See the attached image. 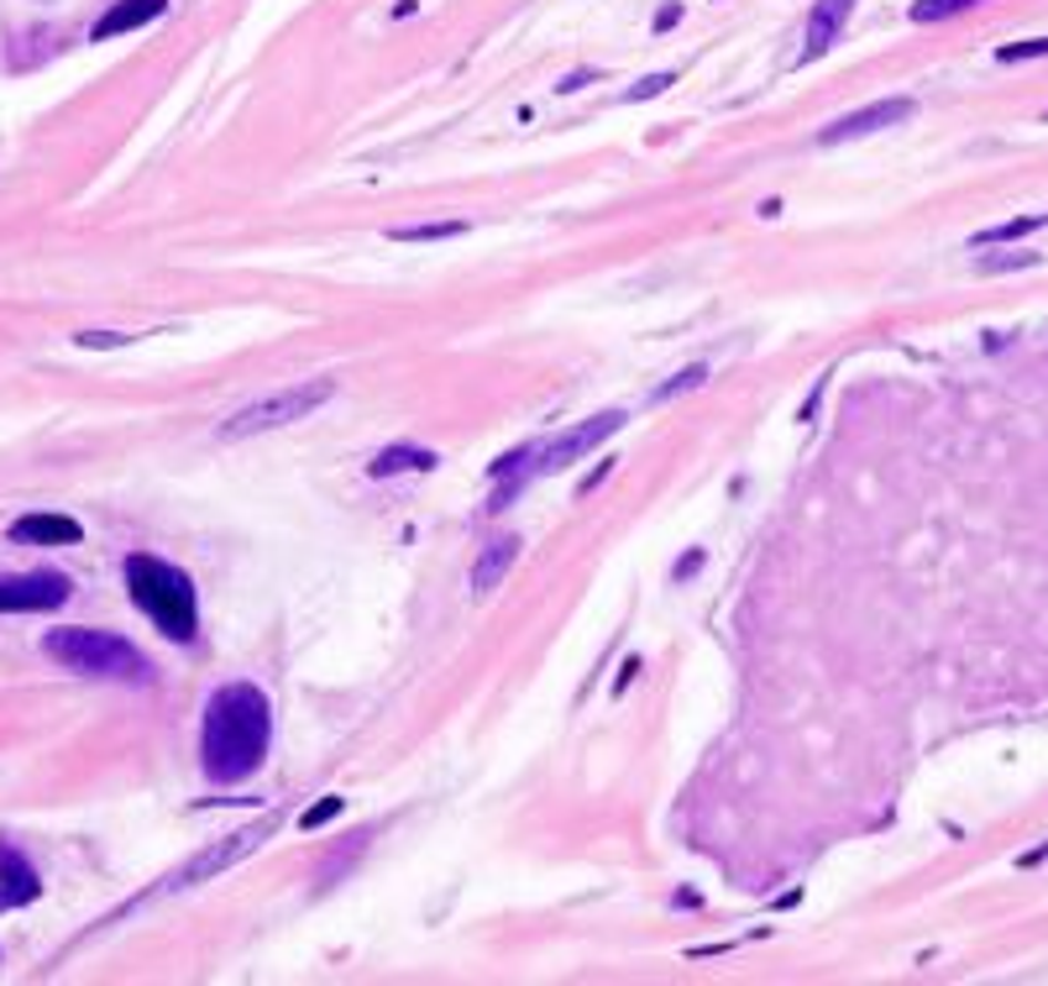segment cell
Here are the masks:
<instances>
[{"mask_svg": "<svg viewBox=\"0 0 1048 986\" xmlns=\"http://www.w3.org/2000/svg\"><path fill=\"white\" fill-rule=\"evenodd\" d=\"M1038 262H1044L1038 252H980L975 268L980 273H1011V268H1038Z\"/></svg>", "mask_w": 1048, "mask_h": 986, "instance_id": "cell-17", "label": "cell"}, {"mask_svg": "<svg viewBox=\"0 0 1048 986\" xmlns=\"http://www.w3.org/2000/svg\"><path fill=\"white\" fill-rule=\"evenodd\" d=\"M38 892H42V882H38V871H32V861H27L17 845L0 840V913H6V907L38 903Z\"/></svg>", "mask_w": 1048, "mask_h": 986, "instance_id": "cell-9", "label": "cell"}, {"mask_svg": "<svg viewBox=\"0 0 1048 986\" xmlns=\"http://www.w3.org/2000/svg\"><path fill=\"white\" fill-rule=\"evenodd\" d=\"M11 541H21V546H80L84 525L69 520V515H21V520L11 525Z\"/></svg>", "mask_w": 1048, "mask_h": 986, "instance_id": "cell-11", "label": "cell"}, {"mask_svg": "<svg viewBox=\"0 0 1048 986\" xmlns=\"http://www.w3.org/2000/svg\"><path fill=\"white\" fill-rule=\"evenodd\" d=\"M461 231H467V221H436V226H394L388 237L394 242H452Z\"/></svg>", "mask_w": 1048, "mask_h": 986, "instance_id": "cell-16", "label": "cell"}, {"mask_svg": "<svg viewBox=\"0 0 1048 986\" xmlns=\"http://www.w3.org/2000/svg\"><path fill=\"white\" fill-rule=\"evenodd\" d=\"M341 808H346V803H341V798H325V803L304 808V813H299V829H325V824H331V819H336V813H341Z\"/></svg>", "mask_w": 1048, "mask_h": 986, "instance_id": "cell-20", "label": "cell"}, {"mask_svg": "<svg viewBox=\"0 0 1048 986\" xmlns=\"http://www.w3.org/2000/svg\"><path fill=\"white\" fill-rule=\"evenodd\" d=\"M1048 226V210L1044 216H1011V221L990 226V231H975L969 237V247H996V242H1017V237H1033V231H1044Z\"/></svg>", "mask_w": 1048, "mask_h": 986, "instance_id": "cell-15", "label": "cell"}, {"mask_svg": "<svg viewBox=\"0 0 1048 986\" xmlns=\"http://www.w3.org/2000/svg\"><path fill=\"white\" fill-rule=\"evenodd\" d=\"M42 651H48V662L69 666V672H80V677H105V683H147V677H153V666L142 662L137 645L111 635V630H90V624L48 630V635H42Z\"/></svg>", "mask_w": 1048, "mask_h": 986, "instance_id": "cell-4", "label": "cell"}, {"mask_svg": "<svg viewBox=\"0 0 1048 986\" xmlns=\"http://www.w3.org/2000/svg\"><path fill=\"white\" fill-rule=\"evenodd\" d=\"M672 84H676V74H645V80L634 84V90L624 95V101H651V95H666Z\"/></svg>", "mask_w": 1048, "mask_h": 986, "instance_id": "cell-22", "label": "cell"}, {"mask_svg": "<svg viewBox=\"0 0 1048 986\" xmlns=\"http://www.w3.org/2000/svg\"><path fill=\"white\" fill-rule=\"evenodd\" d=\"M273 740V708L252 683H226L205 704V735H199V761L205 777L220 787H237L258 777Z\"/></svg>", "mask_w": 1048, "mask_h": 986, "instance_id": "cell-1", "label": "cell"}, {"mask_svg": "<svg viewBox=\"0 0 1048 986\" xmlns=\"http://www.w3.org/2000/svg\"><path fill=\"white\" fill-rule=\"evenodd\" d=\"M440 457L436 452H425V446H388V452H377L373 457V478H394V473H430Z\"/></svg>", "mask_w": 1048, "mask_h": 986, "instance_id": "cell-14", "label": "cell"}, {"mask_svg": "<svg viewBox=\"0 0 1048 986\" xmlns=\"http://www.w3.org/2000/svg\"><path fill=\"white\" fill-rule=\"evenodd\" d=\"M163 11H168V0H116V6L90 27V42L126 38V32H137V27H147V21H158Z\"/></svg>", "mask_w": 1048, "mask_h": 986, "instance_id": "cell-10", "label": "cell"}, {"mask_svg": "<svg viewBox=\"0 0 1048 986\" xmlns=\"http://www.w3.org/2000/svg\"><path fill=\"white\" fill-rule=\"evenodd\" d=\"M624 425H630V415H624V409H603V415L572 425V430H561V436H551V442H530L525 452L498 457V463H494L498 494H494V504H488V509H509V499H515V494H525L535 478H551V473H561V467L582 463L588 452H598V446L609 442V436H619Z\"/></svg>", "mask_w": 1048, "mask_h": 986, "instance_id": "cell-2", "label": "cell"}, {"mask_svg": "<svg viewBox=\"0 0 1048 986\" xmlns=\"http://www.w3.org/2000/svg\"><path fill=\"white\" fill-rule=\"evenodd\" d=\"M331 394H336L331 378H310V383H294V388H278L268 399L237 409L231 421L220 425V436H226V442H247V436H262V430H278V425H294V421H304V415H315Z\"/></svg>", "mask_w": 1048, "mask_h": 986, "instance_id": "cell-5", "label": "cell"}, {"mask_svg": "<svg viewBox=\"0 0 1048 986\" xmlns=\"http://www.w3.org/2000/svg\"><path fill=\"white\" fill-rule=\"evenodd\" d=\"M1038 861H1048V845H1044V850H1033V855H1017V865H1038Z\"/></svg>", "mask_w": 1048, "mask_h": 986, "instance_id": "cell-26", "label": "cell"}, {"mask_svg": "<svg viewBox=\"0 0 1048 986\" xmlns=\"http://www.w3.org/2000/svg\"><path fill=\"white\" fill-rule=\"evenodd\" d=\"M975 0H917L912 6V21L917 27H928V21H944V17H954V11H969Z\"/></svg>", "mask_w": 1048, "mask_h": 986, "instance_id": "cell-18", "label": "cell"}, {"mask_svg": "<svg viewBox=\"0 0 1048 986\" xmlns=\"http://www.w3.org/2000/svg\"><path fill=\"white\" fill-rule=\"evenodd\" d=\"M1048 53V38H1028V42H1011L996 53V63H1023V59H1044Z\"/></svg>", "mask_w": 1048, "mask_h": 986, "instance_id": "cell-21", "label": "cell"}, {"mask_svg": "<svg viewBox=\"0 0 1048 986\" xmlns=\"http://www.w3.org/2000/svg\"><path fill=\"white\" fill-rule=\"evenodd\" d=\"M697 567H703V551H687V557H682V562L672 567V578H676V583H682V578H693Z\"/></svg>", "mask_w": 1048, "mask_h": 986, "instance_id": "cell-25", "label": "cell"}, {"mask_svg": "<svg viewBox=\"0 0 1048 986\" xmlns=\"http://www.w3.org/2000/svg\"><path fill=\"white\" fill-rule=\"evenodd\" d=\"M697 383H708V367H682V373H676V378L666 383V388H655L651 399H655V404H666V399H676L682 388H697Z\"/></svg>", "mask_w": 1048, "mask_h": 986, "instance_id": "cell-19", "label": "cell"}, {"mask_svg": "<svg viewBox=\"0 0 1048 986\" xmlns=\"http://www.w3.org/2000/svg\"><path fill=\"white\" fill-rule=\"evenodd\" d=\"M273 834H278V819H258L252 829H237L231 840H216V845H205V850H199L195 861H184V865H178L174 876H168V886L178 892V886H199V882H210V876H220V871H231L237 861H247L252 850H262V840H273Z\"/></svg>", "mask_w": 1048, "mask_h": 986, "instance_id": "cell-6", "label": "cell"}, {"mask_svg": "<svg viewBox=\"0 0 1048 986\" xmlns=\"http://www.w3.org/2000/svg\"><path fill=\"white\" fill-rule=\"evenodd\" d=\"M850 11H854V0H818V6H812L802 63H812V59H823V53H829L833 42H839V32H844V21H850Z\"/></svg>", "mask_w": 1048, "mask_h": 986, "instance_id": "cell-12", "label": "cell"}, {"mask_svg": "<svg viewBox=\"0 0 1048 986\" xmlns=\"http://www.w3.org/2000/svg\"><path fill=\"white\" fill-rule=\"evenodd\" d=\"M515 557H519V536H498V541L483 546V557H477V567H473V593H494V588L509 578Z\"/></svg>", "mask_w": 1048, "mask_h": 986, "instance_id": "cell-13", "label": "cell"}, {"mask_svg": "<svg viewBox=\"0 0 1048 986\" xmlns=\"http://www.w3.org/2000/svg\"><path fill=\"white\" fill-rule=\"evenodd\" d=\"M74 342H80V346H126L132 336H121V331H80Z\"/></svg>", "mask_w": 1048, "mask_h": 986, "instance_id": "cell-23", "label": "cell"}, {"mask_svg": "<svg viewBox=\"0 0 1048 986\" xmlns=\"http://www.w3.org/2000/svg\"><path fill=\"white\" fill-rule=\"evenodd\" d=\"M582 84H593V69H577V74H561V95H572V90H582Z\"/></svg>", "mask_w": 1048, "mask_h": 986, "instance_id": "cell-24", "label": "cell"}, {"mask_svg": "<svg viewBox=\"0 0 1048 986\" xmlns=\"http://www.w3.org/2000/svg\"><path fill=\"white\" fill-rule=\"evenodd\" d=\"M74 583L63 572H11L0 578V614H48L69 604Z\"/></svg>", "mask_w": 1048, "mask_h": 986, "instance_id": "cell-7", "label": "cell"}, {"mask_svg": "<svg viewBox=\"0 0 1048 986\" xmlns=\"http://www.w3.org/2000/svg\"><path fill=\"white\" fill-rule=\"evenodd\" d=\"M126 588H132V604L158 624L168 641H195L199 630V599H195V583L189 572H178L174 562L163 557H126Z\"/></svg>", "mask_w": 1048, "mask_h": 986, "instance_id": "cell-3", "label": "cell"}, {"mask_svg": "<svg viewBox=\"0 0 1048 986\" xmlns=\"http://www.w3.org/2000/svg\"><path fill=\"white\" fill-rule=\"evenodd\" d=\"M917 116V101H907V95H891V101H875L865 105V111H850V116H839L833 126H823L818 132V142L823 147H839V142H854V137H875V132H886V126H902Z\"/></svg>", "mask_w": 1048, "mask_h": 986, "instance_id": "cell-8", "label": "cell"}]
</instances>
